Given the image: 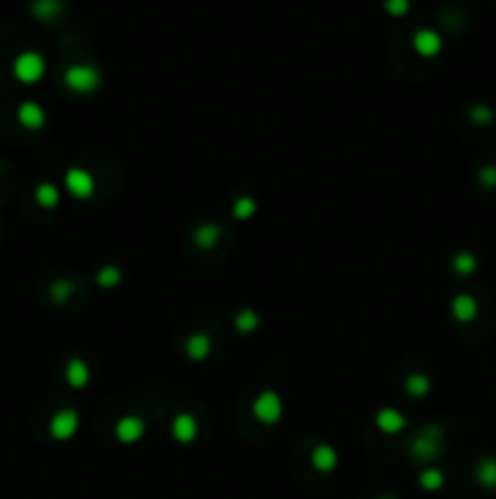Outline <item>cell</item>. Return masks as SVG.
Wrapping results in <instances>:
<instances>
[{
    "label": "cell",
    "instance_id": "4316f807",
    "mask_svg": "<svg viewBox=\"0 0 496 499\" xmlns=\"http://www.w3.org/2000/svg\"><path fill=\"white\" fill-rule=\"evenodd\" d=\"M71 295H73L71 280H56L54 285H51V297H54V302H66Z\"/></svg>",
    "mask_w": 496,
    "mask_h": 499
},
{
    "label": "cell",
    "instance_id": "30bf717a",
    "mask_svg": "<svg viewBox=\"0 0 496 499\" xmlns=\"http://www.w3.org/2000/svg\"><path fill=\"white\" fill-rule=\"evenodd\" d=\"M477 312H480V305H477V300L472 297V295H455L453 302H450V314L455 317V319L460 322V324H467V322H472L477 317Z\"/></svg>",
    "mask_w": 496,
    "mask_h": 499
},
{
    "label": "cell",
    "instance_id": "277c9868",
    "mask_svg": "<svg viewBox=\"0 0 496 499\" xmlns=\"http://www.w3.org/2000/svg\"><path fill=\"white\" fill-rule=\"evenodd\" d=\"M78 427H81V417H78V412L76 410H61L51 417L49 434L54 436L56 441H68L78 434Z\"/></svg>",
    "mask_w": 496,
    "mask_h": 499
},
{
    "label": "cell",
    "instance_id": "603a6c76",
    "mask_svg": "<svg viewBox=\"0 0 496 499\" xmlns=\"http://www.w3.org/2000/svg\"><path fill=\"white\" fill-rule=\"evenodd\" d=\"M260 327V317L255 314L253 309H241L238 312V317H236V329L241 334H250V331H255V329Z\"/></svg>",
    "mask_w": 496,
    "mask_h": 499
},
{
    "label": "cell",
    "instance_id": "3957f363",
    "mask_svg": "<svg viewBox=\"0 0 496 499\" xmlns=\"http://www.w3.org/2000/svg\"><path fill=\"white\" fill-rule=\"evenodd\" d=\"M282 400L280 395L275 393V390H263L258 397H255L253 402V417L258 419L260 424H265V427H272V424H277L282 419Z\"/></svg>",
    "mask_w": 496,
    "mask_h": 499
},
{
    "label": "cell",
    "instance_id": "2e32d148",
    "mask_svg": "<svg viewBox=\"0 0 496 499\" xmlns=\"http://www.w3.org/2000/svg\"><path fill=\"white\" fill-rule=\"evenodd\" d=\"M475 480L480 482V487H484V490H496V458L494 456H487L477 463Z\"/></svg>",
    "mask_w": 496,
    "mask_h": 499
},
{
    "label": "cell",
    "instance_id": "7c38bea8",
    "mask_svg": "<svg viewBox=\"0 0 496 499\" xmlns=\"http://www.w3.org/2000/svg\"><path fill=\"white\" fill-rule=\"evenodd\" d=\"M312 465L319 473H334L338 468V451L329 444H319L314 451H312Z\"/></svg>",
    "mask_w": 496,
    "mask_h": 499
},
{
    "label": "cell",
    "instance_id": "7a4b0ae2",
    "mask_svg": "<svg viewBox=\"0 0 496 499\" xmlns=\"http://www.w3.org/2000/svg\"><path fill=\"white\" fill-rule=\"evenodd\" d=\"M47 73V61L39 52H22L15 56L13 61V76L25 86H32V83H39Z\"/></svg>",
    "mask_w": 496,
    "mask_h": 499
},
{
    "label": "cell",
    "instance_id": "ac0fdd59",
    "mask_svg": "<svg viewBox=\"0 0 496 499\" xmlns=\"http://www.w3.org/2000/svg\"><path fill=\"white\" fill-rule=\"evenodd\" d=\"M61 10H64L61 0H34L32 3V15L37 20H54L61 15Z\"/></svg>",
    "mask_w": 496,
    "mask_h": 499
},
{
    "label": "cell",
    "instance_id": "d6986e66",
    "mask_svg": "<svg viewBox=\"0 0 496 499\" xmlns=\"http://www.w3.org/2000/svg\"><path fill=\"white\" fill-rule=\"evenodd\" d=\"M477 268H480V258H477L472 251H460V253H455V258H453V270H455L458 275H472V273H477Z\"/></svg>",
    "mask_w": 496,
    "mask_h": 499
},
{
    "label": "cell",
    "instance_id": "5b68a950",
    "mask_svg": "<svg viewBox=\"0 0 496 499\" xmlns=\"http://www.w3.org/2000/svg\"><path fill=\"white\" fill-rule=\"evenodd\" d=\"M66 190L71 192L76 200H90L95 192V178L85 168H68L66 178Z\"/></svg>",
    "mask_w": 496,
    "mask_h": 499
},
{
    "label": "cell",
    "instance_id": "ffe728a7",
    "mask_svg": "<svg viewBox=\"0 0 496 499\" xmlns=\"http://www.w3.org/2000/svg\"><path fill=\"white\" fill-rule=\"evenodd\" d=\"M404 390H407L412 397H424L431 393V380L424 375V373H414V375L407 378L404 383Z\"/></svg>",
    "mask_w": 496,
    "mask_h": 499
},
{
    "label": "cell",
    "instance_id": "6da1fadb",
    "mask_svg": "<svg viewBox=\"0 0 496 499\" xmlns=\"http://www.w3.org/2000/svg\"><path fill=\"white\" fill-rule=\"evenodd\" d=\"M64 83L68 86V90L78 95H90L100 88L102 83V76L98 69L88 64H76V66H68L66 73H64Z\"/></svg>",
    "mask_w": 496,
    "mask_h": 499
},
{
    "label": "cell",
    "instance_id": "e0dca14e",
    "mask_svg": "<svg viewBox=\"0 0 496 499\" xmlns=\"http://www.w3.org/2000/svg\"><path fill=\"white\" fill-rule=\"evenodd\" d=\"M34 200H37L39 207L51 209V207L59 205L61 192H59V188H56L54 183H39L37 188H34Z\"/></svg>",
    "mask_w": 496,
    "mask_h": 499
},
{
    "label": "cell",
    "instance_id": "9a60e30c",
    "mask_svg": "<svg viewBox=\"0 0 496 499\" xmlns=\"http://www.w3.org/2000/svg\"><path fill=\"white\" fill-rule=\"evenodd\" d=\"M185 351H187V358L190 361H204V358H209V353H212V341H209L207 334H192L185 344Z\"/></svg>",
    "mask_w": 496,
    "mask_h": 499
},
{
    "label": "cell",
    "instance_id": "52a82bcc",
    "mask_svg": "<svg viewBox=\"0 0 496 499\" xmlns=\"http://www.w3.org/2000/svg\"><path fill=\"white\" fill-rule=\"evenodd\" d=\"M144 434H146L144 419L134 417V414H127V417H122L117 422V427H115L117 441H119V444H127V446H132V444H136V441H141V439H144Z\"/></svg>",
    "mask_w": 496,
    "mask_h": 499
},
{
    "label": "cell",
    "instance_id": "9c48e42d",
    "mask_svg": "<svg viewBox=\"0 0 496 499\" xmlns=\"http://www.w3.org/2000/svg\"><path fill=\"white\" fill-rule=\"evenodd\" d=\"M17 122H20L25 129L37 132V129H42L44 124H47V112H44L42 105L27 100V103H22L20 107H17Z\"/></svg>",
    "mask_w": 496,
    "mask_h": 499
},
{
    "label": "cell",
    "instance_id": "8992f818",
    "mask_svg": "<svg viewBox=\"0 0 496 499\" xmlns=\"http://www.w3.org/2000/svg\"><path fill=\"white\" fill-rule=\"evenodd\" d=\"M441 436L443 431L438 427H429L419 434V439L414 441L412 446V453L419 461H433V458L441 453Z\"/></svg>",
    "mask_w": 496,
    "mask_h": 499
},
{
    "label": "cell",
    "instance_id": "d4e9b609",
    "mask_svg": "<svg viewBox=\"0 0 496 499\" xmlns=\"http://www.w3.org/2000/svg\"><path fill=\"white\" fill-rule=\"evenodd\" d=\"M255 214V200L253 197H238L233 205V217L236 219H248Z\"/></svg>",
    "mask_w": 496,
    "mask_h": 499
},
{
    "label": "cell",
    "instance_id": "4fadbf2b",
    "mask_svg": "<svg viewBox=\"0 0 496 499\" xmlns=\"http://www.w3.org/2000/svg\"><path fill=\"white\" fill-rule=\"evenodd\" d=\"M375 424H377V429L385 431V434H399V431L407 427V417L399 410H395V407H385V410L377 412Z\"/></svg>",
    "mask_w": 496,
    "mask_h": 499
},
{
    "label": "cell",
    "instance_id": "7402d4cb",
    "mask_svg": "<svg viewBox=\"0 0 496 499\" xmlns=\"http://www.w3.org/2000/svg\"><path fill=\"white\" fill-rule=\"evenodd\" d=\"M219 236H221V231H219V226L216 224H202L195 231V243L197 246H202V248H212L214 243L219 241Z\"/></svg>",
    "mask_w": 496,
    "mask_h": 499
},
{
    "label": "cell",
    "instance_id": "44dd1931",
    "mask_svg": "<svg viewBox=\"0 0 496 499\" xmlns=\"http://www.w3.org/2000/svg\"><path fill=\"white\" fill-rule=\"evenodd\" d=\"M419 485L429 492H438L443 485H446V475H443L438 468H426L424 473L419 475Z\"/></svg>",
    "mask_w": 496,
    "mask_h": 499
},
{
    "label": "cell",
    "instance_id": "f1b7e54d",
    "mask_svg": "<svg viewBox=\"0 0 496 499\" xmlns=\"http://www.w3.org/2000/svg\"><path fill=\"white\" fill-rule=\"evenodd\" d=\"M385 8H387V13L390 15H407L409 13V0H387L385 3Z\"/></svg>",
    "mask_w": 496,
    "mask_h": 499
},
{
    "label": "cell",
    "instance_id": "83f0119b",
    "mask_svg": "<svg viewBox=\"0 0 496 499\" xmlns=\"http://www.w3.org/2000/svg\"><path fill=\"white\" fill-rule=\"evenodd\" d=\"M477 180L484 185V188L494 190L496 188V166H484L480 173H477Z\"/></svg>",
    "mask_w": 496,
    "mask_h": 499
},
{
    "label": "cell",
    "instance_id": "ba28073f",
    "mask_svg": "<svg viewBox=\"0 0 496 499\" xmlns=\"http://www.w3.org/2000/svg\"><path fill=\"white\" fill-rule=\"evenodd\" d=\"M197 419L192 414L182 412V414H175L173 422H170V434L178 444H192L197 439Z\"/></svg>",
    "mask_w": 496,
    "mask_h": 499
},
{
    "label": "cell",
    "instance_id": "f546056e",
    "mask_svg": "<svg viewBox=\"0 0 496 499\" xmlns=\"http://www.w3.org/2000/svg\"><path fill=\"white\" fill-rule=\"evenodd\" d=\"M380 499H395V497H390V495H385V497H380Z\"/></svg>",
    "mask_w": 496,
    "mask_h": 499
},
{
    "label": "cell",
    "instance_id": "484cf974",
    "mask_svg": "<svg viewBox=\"0 0 496 499\" xmlns=\"http://www.w3.org/2000/svg\"><path fill=\"white\" fill-rule=\"evenodd\" d=\"M470 120L475 124H492L494 122V110L489 105H472L470 107Z\"/></svg>",
    "mask_w": 496,
    "mask_h": 499
},
{
    "label": "cell",
    "instance_id": "cb8c5ba5",
    "mask_svg": "<svg viewBox=\"0 0 496 499\" xmlns=\"http://www.w3.org/2000/svg\"><path fill=\"white\" fill-rule=\"evenodd\" d=\"M119 280H122V273H119V268H115V265H107V268H102L98 273V285L107 287V290L117 287Z\"/></svg>",
    "mask_w": 496,
    "mask_h": 499
},
{
    "label": "cell",
    "instance_id": "8fae6325",
    "mask_svg": "<svg viewBox=\"0 0 496 499\" xmlns=\"http://www.w3.org/2000/svg\"><path fill=\"white\" fill-rule=\"evenodd\" d=\"M414 49L421 56H426V59H433V56L441 54L443 39H441L438 32H433V30H419L414 35Z\"/></svg>",
    "mask_w": 496,
    "mask_h": 499
},
{
    "label": "cell",
    "instance_id": "5bb4252c",
    "mask_svg": "<svg viewBox=\"0 0 496 499\" xmlns=\"http://www.w3.org/2000/svg\"><path fill=\"white\" fill-rule=\"evenodd\" d=\"M90 380V368L85 366V361L81 358H71L66 366V383L71 385L73 390H83Z\"/></svg>",
    "mask_w": 496,
    "mask_h": 499
}]
</instances>
